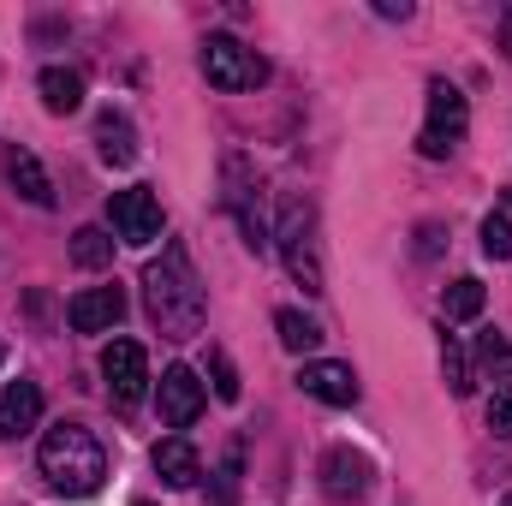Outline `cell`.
<instances>
[{"instance_id": "11", "label": "cell", "mask_w": 512, "mask_h": 506, "mask_svg": "<svg viewBox=\"0 0 512 506\" xmlns=\"http://www.w3.org/2000/svg\"><path fill=\"white\" fill-rule=\"evenodd\" d=\"M120 316H126V292H120V286H90V292H78V298L66 304L72 334H108Z\"/></svg>"}, {"instance_id": "20", "label": "cell", "mask_w": 512, "mask_h": 506, "mask_svg": "<svg viewBox=\"0 0 512 506\" xmlns=\"http://www.w3.org/2000/svg\"><path fill=\"white\" fill-rule=\"evenodd\" d=\"M483 304H489V292H483L477 274H459V280L447 286V322H477Z\"/></svg>"}, {"instance_id": "4", "label": "cell", "mask_w": 512, "mask_h": 506, "mask_svg": "<svg viewBox=\"0 0 512 506\" xmlns=\"http://www.w3.org/2000/svg\"><path fill=\"white\" fill-rule=\"evenodd\" d=\"M465 131H471V102H465V90L447 84V78H435V84H429V120L417 131V149H423L429 161H447V155L465 143Z\"/></svg>"}, {"instance_id": "5", "label": "cell", "mask_w": 512, "mask_h": 506, "mask_svg": "<svg viewBox=\"0 0 512 506\" xmlns=\"http://www.w3.org/2000/svg\"><path fill=\"white\" fill-rule=\"evenodd\" d=\"M203 78L215 84V90H256V84H268V60L245 48L239 36H209L203 42Z\"/></svg>"}, {"instance_id": "18", "label": "cell", "mask_w": 512, "mask_h": 506, "mask_svg": "<svg viewBox=\"0 0 512 506\" xmlns=\"http://www.w3.org/2000/svg\"><path fill=\"white\" fill-rule=\"evenodd\" d=\"M274 334H280L286 352H316V346H322V322L304 316V310H280V316H274Z\"/></svg>"}, {"instance_id": "23", "label": "cell", "mask_w": 512, "mask_h": 506, "mask_svg": "<svg viewBox=\"0 0 512 506\" xmlns=\"http://www.w3.org/2000/svg\"><path fill=\"white\" fill-rule=\"evenodd\" d=\"M209 376H215V393H221L227 405H239V393H245V387H239V370H233V358H227V352H209Z\"/></svg>"}, {"instance_id": "1", "label": "cell", "mask_w": 512, "mask_h": 506, "mask_svg": "<svg viewBox=\"0 0 512 506\" xmlns=\"http://www.w3.org/2000/svg\"><path fill=\"white\" fill-rule=\"evenodd\" d=\"M143 304H149V322H155L167 340H191V334H203L209 298H203V280H197V268H191L185 245H167L161 262L143 268Z\"/></svg>"}, {"instance_id": "13", "label": "cell", "mask_w": 512, "mask_h": 506, "mask_svg": "<svg viewBox=\"0 0 512 506\" xmlns=\"http://www.w3.org/2000/svg\"><path fill=\"white\" fill-rule=\"evenodd\" d=\"M155 477H161L167 489H197V477H203V459H197V447H191L185 435H167V441H155Z\"/></svg>"}, {"instance_id": "14", "label": "cell", "mask_w": 512, "mask_h": 506, "mask_svg": "<svg viewBox=\"0 0 512 506\" xmlns=\"http://www.w3.org/2000/svg\"><path fill=\"white\" fill-rule=\"evenodd\" d=\"M36 423H42V387H36V381H12V387L0 393V435L18 441V435H30Z\"/></svg>"}, {"instance_id": "12", "label": "cell", "mask_w": 512, "mask_h": 506, "mask_svg": "<svg viewBox=\"0 0 512 506\" xmlns=\"http://www.w3.org/2000/svg\"><path fill=\"white\" fill-rule=\"evenodd\" d=\"M298 387H304L310 399H322V405H358V376H352V364H334V358H310V364L298 370Z\"/></svg>"}, {"instance_id": "8", "label": "cell", "mask_w": 512, "mask_h": 506, "mask_svg": "<svg viewBox=\"0 0 512 506\" xmlns=\"http://www.w3.org/2000/svg\"><path fill=\"white\" fill-rule=\"evenodd\" d=\"M155 405H161V423H167V429H191V423L203 417L209 393H203V381H197L191 364H167V370H161V387H155Z\"/></svg>"}, {"instance_id": "26", "label": "cell", "mask_w": 512, "mask_h": 506, "mask_svg": "<svg viewBox=\"0 0 512 506\" xmlns=\"http://www.w3.org/2000/svg\"><path fill=\"white\" fill-rule=\"evenodd\" d=\"M417 251H423V256L441 251V227H423V245H417Z\"/></svg>"}, {"instance_id": "3", "label": "cell", "mask_w": 512, "mask_h": 506, "mask_svg": "<svg viewBox=\"0 0 512 506\" xmlns=\"http://www.w3.org/2000/svg\"><path fill=\"white\" fill-rule=\"evenodd\" d=\"M274 239H280V256H286L292 280H298L310 298H316V292H328V280H322V256H316V203L292 197V203L280 209V227H274Z\"/></svg>"}, {"instance_id": "10", "label": "cell", "mask_w": 512, "mask_h": 506, "mask_svg": "<svg viewBox=\"0 0 512 506\" xmlns=\"http://www.w3.org/2000/svg\"><path fill=\"white\" fill-rule=\"evenodd\" d=\"M370 483H376V471H370L364 453H352V447H328V459H322V495H328V501H340V506L364 501Z\"/></svg>"}, {"instance_id": "7", "label": "cell", "mask_w": 512, "mask_h": 506, "mask_svg": "<svg viewBox=\"0 0 512 506\" xmlns=\"http://www.w3.org/2000/svg\"><path fill=\"white\" fill-rule=\"evenodd\" d=\"M108 221H114V239H120V245H137V251L161 239V203H155V191H143V185L108 197Z\"/></svg>"}, {"instance_id": "9", "label": "cell", "mask_w": 512, "mask_h": 506, "mask_svg": "<svg viewBox=\"0 0 512 506\" xmlns=\"http://www.w3.org/2000/svg\"><path fill=\"white\" fill-rule=\"evenodd\" d=\"M102 376H108V393H114V405H137L143 399V387H149V358H143V346L137 340H114L108 352H102Z\"/></svg>"}, {"instance_id": "24", "label": "cell", "mask_w": 512, "mask_h": 506, "mask_svg": "<svg viewBox=\"0 0 512 506\" xmlns=\"http://www.w3.org/2000/svg\"><path fill=\"white\" fill-rule=\"evenodd\" d=\"M489 429H495V435H512V387H495V399H489Z\"/></svg>"}, {"instance_id": "25", "label": "cell", "mask_w": 512, "mask_h": 506, "mask_svg": "<svg viewBox=\"0 0 512 506\" xmlns=\"http://www.w3.org/2000/svg\"><path fill=\"white\" fill-rule=\"evenodd\" d=\"M477 358H483L489 370H495V364H501V370H512V346L501 340V334H483V340H477Z\"/></svg>"}, {"instance_id": "28", "label": "cell", "mask_w": 512, "mask_h": 506, "mask_svg": "<svg viewBox=\"0 0 512 506\" xmlns=\"http://www.w3.org/2000/svg\"><path fill=\"white\" fill-rule=\"evenodd\" d=\"M507 30H512V12H507Z\"/></svg>"}, {"instance_id": "2", "label": "cell", "mask_w": 512, "mask_h": 506, "mask_svg": "<svg viewBox=\"0 0 512 506\" xmlns=\"http://www.w3.org/2000/svg\"><path fill=\"white\" fill-rule=\"evenodd\" d=\"M36 459H42V477H48L60 495H72V501L96 495L102 477H108V453H102V441H96L84 423H54V429L42 435Z\"/></svg>"}, {"instance_id": "22", "label": "cell", "mask_w": 512, "mask_h": 506, "mask_svg": "<svg viewBox=\"0 0 512 506\" xmlns=\"http://www.w3.org/2000/svg\"><path fill=\"white\" fill-rule=\"evenodd\" d=\"M441 370H447L453 399H465V393H471V358H465V346H459L453 334H441Z\"/></svg>"}, {"instance_id": "16", "label": "cell", "mask_w": 512, "mask_h": 506, "mask_svg": "<svg viewBox=\"0 0 512 506\" xmlns=\"http://www.w3.org/2000/svg\"><path fill=\"white\" fill-rule=\"evenodd\" d=\"M96 149H102V161H108V167H131V161H137V131H131L126 114H114V108H108V114L96 120Z\"/></svg>"}, {"instance_id": "17", "label": "cell", "mask_w": 512, "mask_h": 506, "mask_svg": "<svg viewBox=\"0 0 512 506\" xmlns=\"http://www.w3.org/2000/svg\"><path fill=\"white\" fill-rule=\"evenodd\" d=\"M36 90H42V108H48V114H78V108H84V78L66 72V66H48V72L36 78Z\"/></svg>"}, {"instance_id": "6", "label": "cell", "mask_w": 512, "mask_h": 506, "mask_svg": "<svg viewBox=\"0 0 512 506\" xmlns=\"http://www.w3.org/2000/svg\"><path fill=\"white\" fill-rule=\"evenodd\" d=\"M221 203L239 215V227H245V245H251L256 256L268 251V221H262V179H256V167L245 161V155H227L221 161Z\"/></svg>"}, {"instance_id": "19", "label": "cell", "mask_w": 512, "mask_h": 506, "mask_svg": "<svg viewBox=\"0 0 512 506\" xmlns=\"http://www.w3.org/2000/svg\"><path fill=\"white\" fill-rule=\"evenodd\" d=\"M483 256H495V262L512 256V191L495 197V209H489V221H483Z\"/></svg>"}, {"instance_id": "27", "label": "cell", "mask_w": 512, "mask_h": 506, "mask_svg": "<svg viewBox=\"0 0 512 506\" xmlns=\"http://www.w3.org/2000/svg\"><path fill=\"white\" fill-rule=\"evenodd\" d=\"M0 364H6V340H0Z\"/></svg>"}, {"instance_id": "15", "label": "cell", "mask_w": 512, "mask_h": 506, "mask_svg": "<svg viewBox=\"0 0 512 506\" xmlns=\"http://www.w3.org/2000/svg\"><path fill=\"white\" fill-rule=\"evenodd\" d=\"M6 179H12V191H18L24 203L54 209V185H48V173H42V161H36L30 149H12V155H6Z\"/></svg>"}, {"instance_id": "29", "label": "cell", "mask_w": 512, "mask_h": 506, "mask_svg": "<svg viewBox=\"0 0 512 506\" xmlns=\"http://www.w3.org/2000/svg\"><path fill=\"white\" fill-rule=\"evenodd\" d=\"M507 506H512V495H507Z\"/></svg>"}, {"instance_id": "21", "label": "cell", "mask_w": 512, "mask_h": 506, "mask_svg": "<svg viewBox=\"0 0 512 506\" xmlns=\"http://www.w3.org/2000/svg\"><path fill=\"white\" fill-rule=\"evenodd\" d=\"M72 262L78 268H108L114 262V233L108 227H78L72 233Z\"/></svg>"}]
</instances>
